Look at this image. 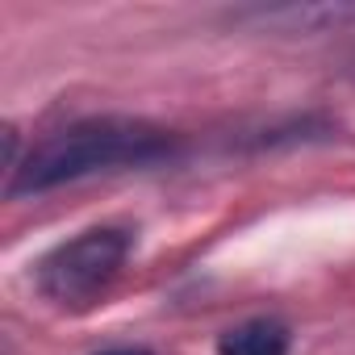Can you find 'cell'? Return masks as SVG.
I'll return each instance as SVG.
<instances>
[{"label": "cell", "instance_id": "6da1fadb", "mask_svg": "<svg viewBox=\"0 0 355 355\" xmlns=\"http://www.w3.org/2000/svg\"><path fill=\"white\" fill-rule=\"evenodd\" d=\"M175 155V134L134 117H88L51 138H42L26 163L13 171L9 197L46 193L67 180H84L92 171H121V167H150Z\"/></svg>", "mask_w": 355, "mask_h": 355}, {"label": "cell", "instance_id": "3957f363", "mask_svg": "<svg viewBox=\"0 0 355 355\" xmlns=\"http://www.w3.org/2000/svg\"><path fill=\"white\" fill-rule=\"evenodd\" d=\"M288 326L276 318H251L218 338V355H288Z\"/></svg>", "mask_w": 355, "mask_h": 355}, {"label": "cell", "instance_id": "7a4b0ae2", "mask_svg": "<svg viewBox=\"0 0 355 355\" xmlns=\"http://www.w3.org/2000/svg\"><path fill=\"white\" fill-rule=\"evenodd\" d=\"M125 259H130L125 230H113V226L84 230L80 239L55 247L38 263V293L55 305H88L117 280Z\"/></svg>", "mask_w": 355, "mask_h": 355}, {"label": "cell", "instance_id": "277c9868", "mask_svg": "<svg viewBox=\"0 0 355 355\" xmlns=\"http://www.w3.org/2000/svg\"><path fill=\"white\" fill-rule=\"evenodd\" d=\"M101 355H150V351H142V347H109Z\"/></svg>", "mask_w": 355, "mask_h": 355}]
</instances>
